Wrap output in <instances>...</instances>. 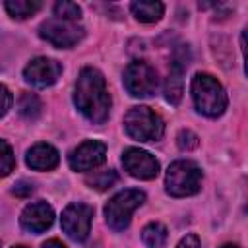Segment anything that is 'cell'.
Wrapping results in <instances>:
<instances>
[{"label": "cell", "instance_id": "cell-1", "mask_svg": "<svg viewBox=\"0 0 248 248\" xmlns=\"http://www.w3.org/2000/svg\"><path fill=\"white\" fill-rule=\"evenodd\" d=\"M74 103L78 110L93 124H103L110 112V95L103 74L95 68H83L76 81Z\"/></svg>", "mask_w": 248, "mask_h": 248}, {"label": "cell", "instance_id": "cell-2", "mask_svg": "<svg viewBox=\"0 0 248 248\" xmlns=\"http://www.w3.org/2000/svg\"><path fill=\"white\" fill-rule=\"evenodd\" d=\"M192 99L196 108L205 116H221L227 108V93L223 85L205 72H198L192 78Z\"/></svg>", "mask_w": 248, "mask_h": 248}, {"label": "cell", "instance_id": "cell-3", "mask_svg": "<svg viewBox=\"0 0 248 248\" xmlns=\"http://www.w3.org/2000/svg\"><path fill=\"white\" fill-rule=\"evenodd\" d=\"M124 130L132 140L157 141L163 138V118L149 107H132L124 116Z\"/></svg>", "mask_w": 248, "mask_h": 248}, {"label": "cell", "instance_id": "cell-4", "mask_svg": "<svg viewBox=\"0 0 248 248\" xmlns=\"http://www.w3.org/2000/svg\"><path fill=\"white\" fill-rule=\"evenodd\" d=\"M165 186H167V192L174 198L192 196L202 186V169L188 159L174 161L167 170Z\"/></svg>", "mask_w": 248, "mask_h": 248}, {"label": "cell", "instance_id": "cell-5", "mask_svg": "<svg viewBox=\"0 0 248 248\" xmlns=\"http://www.w3.org/2000/svg\"><path fill=\"white\" fill-rule=\"evenodd\" d=\"M145 202V194L136 188L118 192L105 205V219L112 231H124L130 225L132 213Z\"/></svg>", "mask_w": 248, "mask_h": 248}, {"label": "cell", "instance_id": "cell-6", "mask_svg": "<svg viewBox=\"0 0 248 248\" xmlns=\"http://www.w3.org/2000/svg\"><path fill=\"white\" fill-rule=\"evenodd\" d=\"M39 35L41 39H45L46 43H50L52 46L58 48H70L74 45H78L85 31L81 25H78V21H68V19H60V17H50L45 23H41L39 27Z\"/></svg>", "mask_w": 248, "mask_h": 248}, {"label": "cell", "instance_id": "cell-7", "mask_svg": "<svg viewBox=\"0 0 248 248\" xmlns=\"http://www.w3.org/2000/svg\"><path fill=\"white\" fill-rule=\"evenodd\" d=\"M124 87L132 97H151L159 87V76L147 62H130L124 70Z\"/></svg>", "mask_w": 248, "mask_h": 248}, {"label": "cell", "instance_id": "cell-8", "mask_svg": "<svg viewBox=\"0 0 248 248\" xmlns=\"http://www.w3.org/2000/svg\"><path fill=\"white\" fill-rule=\"evenodd\" d=\"M91 219H93V207L87 203H70L62 211V229L72 240H85L91 231Z\"/></svg>", "mask_w": 248, "mask_h": 248}, {"label": "cell", "instance_id": "cell-9", "mask_svg": "<svg viewBox=\"0 0 248 248\" xmlns=\"http://www.w3.org/2000/svg\"><path fill=\"white\" fill-rule=\"evenodd\" d=\"M60 74L62 64L46 56H37L23 68V78L33 87H48L60 78Z\"/></svg>", "mask_w": 248, "mask_h": 248}, {"label": "cell", "instance_id": "cell-10", "mask_svg": "<svg viewBox=\"0 0 248 248\" xmlns=\"http://www.w3.org/2000/svg\"><path fill=\"white\" fill-rule=\"evenodd\" d=\"M105 159H107V147L103 141L97 140H87L79 143L68 155V163L74 170H93L99 165H103Z\"/></svg>", "mask_w": 248, "mask_h": 248}, {"label": "cell", "instance_id": "cell-11", "mask_svg": "<svg viewBox=\"0 0 248 248\" xmlns=\"http://www.w3.org/2000/svg\"><path fill=\"white\" fill-rule=\"evenodd\" d=\"M122 165L132 176L141 180H151L159 174V161L140 147H128L122 153Z\"/></svg>", "mask_w": 248, "mask_h": 248}, {"label": "cell", "instance_id": "cell-12", "mask_svg": "<svg viewBox=\"0 0 248 248\" xmlns=\"http://www.w3.org/2000/svg\"><path fill=\"white\" fill-rule=\"evenodd\" d=\"M52 221H54V211H52V207L46 202H33V203H29L23 209L21 217H19L21 227L25 231H29V232H35V234L46 231L52 225Z\"/></svg>", "mask_w": 248, "mask_h": 248}, {"label": "cell", "instance_id": "cell-13", "mask_svg": "<svg viewBox=\"0 0 248 248\" xmlns=\"http://www.w3.org/2000/svg\"><path fill=\"white\" fill-rule=\"evenodd\" d=\"M188 66V56L184 52H176L169 70V78L165 83V99L170 105H178L180 97H182V74Z\"/></svg>", "mask_w": 248, "mask_h": 248}, {"label": "cell", "instance_id": "cell-14", "mask_svg": "<svg viewBox=\"0 0 248 248\" xmlns=\"http://www.w3.org/2000/svg\"><path fill=\"white\" fill-rule=\"evenodd\" d=\"M25 161L35 170H50V169H54L58 165L60 155L50 143H35L27 151Z\"/></svg>", "mask_w": 248, "mask_h": 248}, {"label": "cell", "instance_id": "cell-15", "mask_svg": "<svg viewBox=\"0 0 248 248\" xmlns=\"http://www.w3.org/2000/svg\"><path fill=\"white\" fill-rule=\"evenodd\" d=\"M132 14L136 16V19L143 21V23H153V21H159L163 17V12H165V6L161 2H149V0H141V2H132L130 6Z\"/></svg>", "mask_w": 248, "mask_h": 248}, {"label": "cell", "instance_id": "cell-16", "mask_svg": "<svg viewBox=\"0 0 248 248\" xmlns=\"http://www.w3.org/2000/svg\"><path fill=\"white\" fill-rule=\"evenodd\" d=\"M4 8L14 19H27L41 10V2L39 0H8Z\"/></svg>", "mask_w": 248, "mask_h": 248}, {"label": "cell", "instance_id": "cell-17", "mask_svg": "<svg viewBox=\"0 0 248 248\" xmlns=\"http://www.w3.org/2000/svg\"><path fill=\"white\" fill-rule=\"evenodd\" d=\"M167 236H169L167 234V227L163 223H157V221L147 223L143 227V231H141V240L149 248H163L165 242H167Z\"/></svg>", "mask_w": 248, "mask_h": 248}, {"label": "cell", "instance_id": "cell-18", "mask_svg": "<svg viewBox=\"0 0 248 248\" xmlns=\"http://www.w3.org/2000/svg\"><path fill=\"white\" fill-rule=\"evenodd\" d=\"M116 180H118V174H116V170H112V169H108V170H95V172H91V174L85 176V184H87L89 188L99 190V192L112 188Z\"/></svg>", "mask_w": 248, "mask_h": 248}, {"label": "cell", "instance_id": "cell-19", "mask_svg": "<svg viewBox=\"0 0 248 248\" xmlns=\"http://www.w3.org/2000/svg\"><path fill=\"white\" fill-rule=\"evenodd\" d=\"M41 101L35 93H21L19 97V103H17V110L19 114L25 118V120H35L39 114H41Z\"/></svg>", "mask_w": 248, "mask_h": 248}, {"label": "cell", "instance_id": "cell-20", "mask_svg": "<svg viewBox=\"0 0 248 248\" xmlns=\"http://www.w3.org/2000/svg\"><path fill=\"white\" fill-rule=\"evenodd\" d=\"M54 14L60 19H68V21H78L81 17V8L76 2H56L54 4Z\"/></svg>", "mask_w": 248, "mask_h": 248}, {"label": "cell", "instance_id": "cell-21", "mask_svg": "<svg viewBox=\"0 0 248 248\" xmlns=\"http://www.w3.org/2000/svg\"><path fill=\"white\" fill-rule=\"evenodd\" d=\"M16 167V159H14V151L10 147L8 141L0 140V176H8Z\"/></svg>", "mask_w": 248, "mask_h": 248}, {"label": "cell", "instance_id": "cell-22", "mask_svg": "<svg viewBox=\"0 0 248 248\" xmlns=\"http://www.w3.org/2000/svg\"><path fill=\"white\" fill-rule=\"evenodd\" d=\"M176 143H178L180 149L190 151V149L198 147L200 141H198V136H196L194 132H190V130H182V132L178 134V138H176Z\"/></svg>", "mask_w": 248, "mask_h": 248}, {"label": "cell", "instance_id": "cell-23", "mask_svg": "<svg viewBox=\"0 0 248 248\" xmlns=\"http://www.w3.org/2000/svg\"><path fill=\"white\" fill-rule=\"evenodd\" d=\"M12 93H10V89L6 87V85H2L0 83V118L10 110V107H12Z\"/></svg>", "mask_w": 248, "mask_h": 248}, {"label": "cell", "instance_id": "cell-24", "mask_svg": "<svg viewBox=\"0 0 248 248\" xmlns=\"http://www.w3.org/2000/svg\"><path fill=\"white\" fill-rule=\"evenodd\" d=\"M31 192H33V184L31 182H25V180H19L12 188V194H16L19 198H27V196H31Z\"/></svg>", "mask_w": 248, "mask_h": 248}, {"label": "cell", "instance_id": "cell-25", "mask_svg": "<svg viewBox=\"0 0 248 248\" xmlns=\"http://www.w3.org/2000/svg\"><path fill=\"white\" fill-rule=\"evenodd\" d=\"M176 248H200V240H198V236H194V234H186V236L176 244Z\"/></svg>", "mask_w": 248, "mask_h": 248}, {"label": "cell", "instance_id": "cell-26", "mask_svg": "<svg viewBox=\"0 0 248 248\" xmlns=\"http://www.w3.org/2000/svg\"><path fill=\"white\" fill-rule=\"evenodd\" d=\"M41 248H66V244L60 242V240H56V238H50V240H46Z\"/></svg>", "mask_w": 248, "mask_h": 248}, {"label": "cell", "instance_id": "cell-27", "mask_svg": "<svg viewBox=\"0 0 248 248\" xmlns=\"http://www.w3.org/2000/svg\"><path fill=\"white\" fill-rule=\"evenodd\" d=\"M221 248H238V246H234V244H225V246H221Z\"/></svg>", "mask_w": 248, "mask_h": 248}, {"label": "cell", "instance_id": "cell-28", "mask_svg": "<svg viewBox=\"0 0 248 248\" xmlns=\"http://www.w3.org/2000/svg\"><path fill=\"white\" fill-rule=\"evenodd\" d=\"M14 248H25V246H14Z\"/></svg>", "mask_w": 248, "mask_h": 248}]
</instances>
